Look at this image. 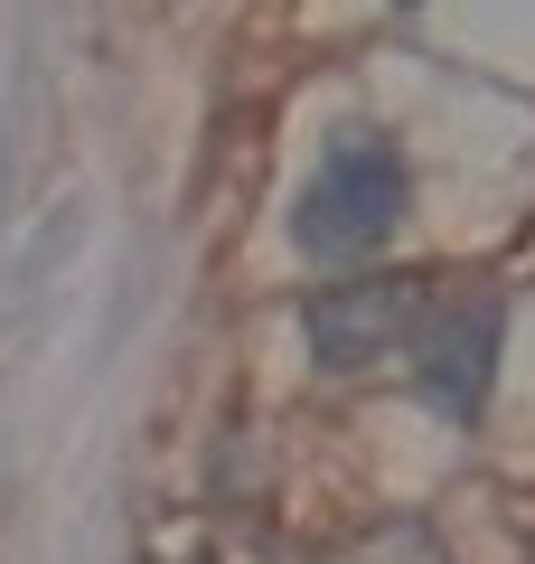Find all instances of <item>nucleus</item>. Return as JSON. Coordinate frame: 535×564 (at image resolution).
<instances>
[{"label": "nucleus", "mask_w": 535, "mask_h": 564, "mask_svg": "<svg viewBox=\"0 0 535 564\" xmlns=\"http://www.w3.org/2000/svg\"><path fill=\"white\" fill-rule=\"evenodd\" d=\"M404 198H414L404 151L385 132H367V122H348V132L319 151L310 188H301L292 236H301V254H319V263H357V254H376L404 226Z\"/></svg>", "instance_id": "1"}, {"label": "nucleus", "mask_w": 535, "mask_h": 564, "mask_svg": "<svg viewBox=\"0 0 535 564\" xmlns=\"http://www.w3.org/2000/svg\"><path fill=\"white\" fill-rule=\"evenodd\" d=\"M498 339H507V302L498 292H451V302H423L404 348H414V377L441 414L470 423L489 404V377H498Z\"/></svg>", "instance_id": "2"}, {"label": "nucleus", "mask_w": 535, "mask_h": 564, "mask_svg": "<svg viewBox=\"0 0 535 564\" xmlns=\"http://www.w3.org/2000/svg\"><path fill=\"white\" fill-rule=\"evenodd\" d=\"M423 311V282H338L310 302V358L319 367H367L414 329Z\"/></svg>", "instance_id": "3"}, {"label": "nucleus", "mask_w": 535, "mask_h": 564, "mask_svg": "<svg viewBox=\"0 0 535 564\" xmlns=\"http://www.w3.org/2000/svg\"><path fill=\"white\" fill-rule=\"evenodd\" d=\"M338 564H441V545L423 527H376V536H357Z\"/></svg>", "instance_id": "4"}]
</instances>
